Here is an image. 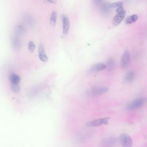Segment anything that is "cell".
<instances>
[{"instance_id":"obj_6","label":"cell","mask_w":147,"mask_h":147,"mask_svg":"<svg viewBox=\"0 0 147 147\" xmlns=\"http://www.w3.org/2000/svg\"><path fill=\"white\" fill-rule=\"evenodd\" d=\"M120 142L123 147H132V141L131 138L126 133L121 134L120 137Z\"/></svg>"},{"instance_id":"obj_13","label":"cell","mask_w":147,"mask_h":147,"mask_svg":"<svg viewBox=\"0 0 147 147\" xmlns=\"http://www.w3.org/2000/svg\"><path fill=\"white\" fill-rule=\"evenodd\" d=\"M116 63L115 61L113 58L109 59L107 61L106 68H107L109 71H112L114 70L115 67Z\"/></svg>"},{"instance_id":"obj_9","label":"cell","mask_w":147,"mask_h":147,"mask_svg":"<svg viewBox=\"0 0 147 147\" xmlns=\"http://www.w3.org/2000/svg\"><path fill=\"white\" fill-rule=\"evenodd\" d=\"M106 69V65L104 63H100L92 66L89 69V72L90 73H95L98 71H102Z\"/></svg>"},{"instance_id":"obj_19","label":"cell","mask_w":147,"mask_h":147,"mask_svg":"<svg viewBox=\"0 0 147 147\" xmlns=\"http://www.w3.org/2000/svg\"><path fill=\"white\" fill-rule=\"evenodd\" d=\"M124 4L122 1H118V2H114V3L110 4V8H116L120 6H123Z\"/></svg>"},{"instance_id":"obj_2","label":"cell","mask_w":147,"mask_h":147,"mask_svg":"<svg viewBox=\"0 0 147 147\" xmlns=\"http://www.w3.org/2000/svg\"><path fill=\"white\" fill-rule=\"evenodd\" d=\"M97 5L100 7V11L103 15L107 16L110 14L111 9L110 4L107 1H96Z\"/></svg>"},{"instance_id":"obj_22","label":"cell","mask_w":147,"mask_h":147,"mask_svg":"<svg viewBox=\"0 0 147 147\" xmlns=\"http://www.w3.org/2000/svg\"><path fill=\"white\" fill-rule=\"evenodd\" d=\"M47 2H50V3H55V2H56V1H47Z\"/></svg>"},{"instance_id":"obj_3","label":"cell","mask_w":147,"mask_h":147,"mask_svg":"<svg viewBox=\"0 0 147 147\" xmlns=\"http://www.w3.org/2000/svg\"><path fill=\"white\" fill-rule=\"evenodd\" d=\"M109 120L110 118L108 117L94 120L90 122H88L87 124V126L90 127H96L100 126L104 124H107L108 123Z\"/></svg>"},{"instance_id":"obj_15","label":"cell","mask_w":147,"mask_h":147,"mask_svg":"<svg viewBox=\"0 0 147 147\" xmlns=\"http://www.w3.org/2000/svg\"><path fill=\"white\" fill-rule=\"evenodd\" d=\"M135 78V74L132 71H129L125 76V80L128 82H131Z\"/></svg>"},{"instance_id":"obj_16","label":"cell","mask_w":147,"mask_h":147,"mask_svg":"<svg viewBox=\"0 0 147 147\" xmlns=\"http://www.w3.org/2000/svg\"><path fill=\"white\" fill-rule=\"evenodd\" d=\"M12 43L15 49H18L20 47V41L18 37L17 36H13L12 39Z\"/></svg>"},{"instance_id":"obj_21","label":"cell","mask_w":147,"mask_h":147,"mask_svg":"<svg viewBox=\"0 0 147 147\" xmlns=\"http://www.w3.org/2000/svg\"><path fill=\"white\" fill-rule=\"evenodd\" d=\"M17 29V31L19 33H22L24 32V28L22 25H19Z\"/></svg>"},{"instance_id":"obj_18","label":"cell","mask_w":147,"mask_h":147,"mask_svg":"<svg viewBox=\"0 0 147 147\" xmlns=\"http://www.w3.org/2000/svg\"><path fill=\"white\" fill-rule=\"evenodd\" d=\"M28 48H29V51H30L31 52H33L35 49V45L33 41H31L29 42L28 44Z\"/></svg>"},{"instance_id":"obj_8","label":"cell","mask_w":147,"mask_h":147,"mask_svg":"<svg viewBox=\"0 0 147 147\" xmlns=\"http://www.w3.org/2000/svg\"><path fill=\"white\" fill-rule=\"evenodd\" d=\"M39 57L41 61L46 62L48 60V58L45 51V47L44 45L42 43H41L39 46V50H38Z\"/></svg>"},{"instance_id":"obj_5","label":"cell","mask_w":147,"mask_h":147,"mask_svg":"<svg viewBox=\"0 0 147 147\" xmlns=\"http://www.w3.org/2000/svg\"><path fill=\"white\" fill-rule=\"evenodd\" d=\"M130 59V54L129 50H126L124 53L123 54L121 58L120 61V65L123 69H125L127 68L129 66Z\"/></svg>"},{"instance_id":"obj_12","label":"cell","mask_w":147,"mask_h":147,"mask_svg":"<svg viewBox=\"0 0 147 147\" xmlns=\"http://www.w3.org/2000/svg\"><path fill=\"white\" fill-rule=\"evenodd\" d=\"M117 139L115 137L111 136L106 138L103 141V144L105 147H111L114 146L116 144Z\"/></svg>"},{"instance_id":"obj_1","label":"cell","mask_w":147,"mask_h":147,"mask_svg":"<svg viewBox=\"0 0 147 147\" xmlns=\"http://www.w3.org/2000/svg\"><path fill=\"white\" fill-rule=\"evenodd\" d=\"M145 98H139L135 99L127 106L128 109L130 110L136 109L142 107L146 103Z\"/></svg>"},{"instance_id":"obj_14","label":"cell","mask_w":147,"mask_h":147,"mask_svg":"<svg viewBox=\"0 0 147 147\" xmlns=\"http://www.w3.org/2000/svg\"><path fill=\"white\" fill-rule=\"evenodd\" d=\"M138 19V16L136 14H134L127 17L125 20V22L127 24H131L136 22Z\"/></svg>"},{"instance_id":"obj_11","label":"cell","mask_w":147,"mask_h":147,"mask_svg":"<svg viewBox=\"0 0 147 147\" xmlns=\"http://www.w3.org/2000/svg\"><path fill=\"white\" fill-rule=\"evenodd\" d=\"M9 80L12 85H19L21 78L18 75L14 73H11L9 75Z\"/></svg>"},{"instance_id":"obj_4","label":"cell","mask_w":147,"mask_h":147,"mask_svg":"<svg viewBox=\"0 0 147 147\" xmlns=\"http://www.w3.org/2000/svg\"><path fill=\"white\" fill-rule=\"evenodd\" d=\"M108 88L106 87H96L92 89L90 94L93 96H96L103 95L108 92Z\"/></svg>"},{"instance_id":"obj_17","label":"cell","mask_w":147,"mask_h":147,"mask_svg":"<svg viewBox=\"0 0 147 147\" xmlns=\"http://www.w3.org/2000/svg\"><path fill=\"white\" fill-rule=\"evenodd\" d=\"M57 13L56 11H53L51 14L50 17V23L51 25H54L56 24L57 21Z\"/></svg>"},{"instance_id":"obj_7","label":"cell","mask_w":147,"mask_h":147,"mask_svg":"<svg viewBox=\"0 0 147 147\" xmlns=\"http://www.w3.org/2000/svg\"><path fill=\"white\" fill-rule=\"evenodd\" d=\"M63 23V35H67L68 33L70 28V23L67 17L63 15L62 17Z\"/></svg>"},{"instance_id":"obj_20","label":"cell","mask_w":147,"mask_h":147,"mask_svg":"<svg viewBox=\"0 0 147 147\" xmlns=\"http://www.w3.org/2000/svg\"><path fill=\"white\" fill-rule=\"evenodd\" d=\"M11 88L13 92H18L19 91V85H14L11 84Z\"/></svg>"},{"instance_id":"obj_10","label":"cell","mask_w":147,"mask_h":147,"mask_svg":"<svg viewBox=\"0 0 147 147\" xmlns=\"http://www.w3.org/2000/svg\"><path fill=\"white\" fill-rule=\"evenodd\" d=\"M126 14V12L123 13H117L113 19V22H112L113 25L114 26L119 25L124 18Z\"/></svg>"}]
</instances>
